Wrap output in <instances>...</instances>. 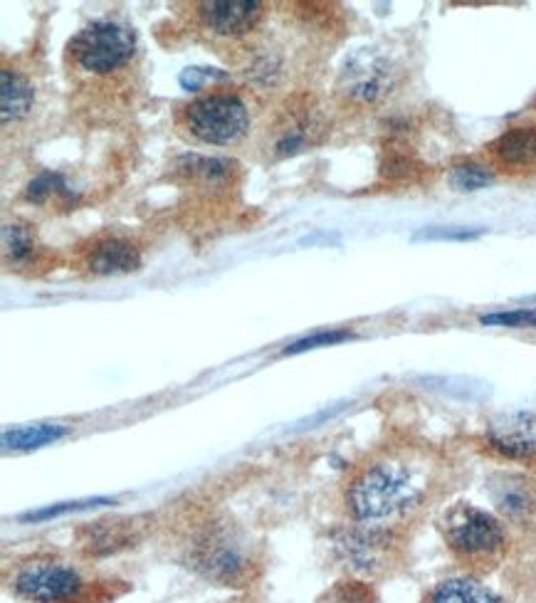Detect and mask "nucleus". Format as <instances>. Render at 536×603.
Wrapping results in <instances>:
<instances>
[{
    "mask_svg": "<svg viewBox=\"0 0 536 603\" xmlns=\"http://www.w3.org/2000/svg\"><path fill=\"white\" fill-rule=\"evenodd\" d=\"M433 490L430 465L413 450H393L361 465L344 490V505L356 524L401 522L423 510Z\"/></svg>",
    "mask_w": 536,
    "mask_h": 603,
    "instance_id": "f257e3e1",
    "label": "nucleus"
},
{
    "mask_svg": "<svg viewBox=\"0 0 536 603\" xmlns=\"http://www.w3.org/2000/svg\"><path fill=\"white\" fill-rule=\"evenodd\" d=\"M183 559L218 586H248L260 574V549L240 524L208 517L188 532Z\"/></svg>",
    "mask_w": 536,
    "mask_h": 603,
    "instance_id": "f03ea898",
    "label": "nucleus"
},
{
    "mask_svg": "<svg viewBox=\"0 0 536 603\" xmlns=\"http://www.w3.org/2000/svg\"><path fill=\"white\" fill-rule=\"evenodd\" d=\"M448 549L462 566L472 571H492L507 557V529L495 515L480 507L457 502L440 519Z\"/></svg>",
    "mask_w": 536,
    "mask_h": 603,
    "instance_id": "7ed1b4c3",
    "label": "nucleus"
},
{
    "mask_svg": "<svg viewBox=\"0 0 536 603\" xmlns=\"http://www.w3.org/2000/svg\"><path fill=\"white\" fill-rule=\"evenodd\" d=\"M176 124L201 144L230 146L250 131V112L235 92H208L183 104Z\"/></svg>",
    "mask_w": 536,
    "mask_h": 603,
    "instance_id": "20e7f679",
    "label": "nucleus"
},
{
    "mask_svg": "<svg viewBox=\"0 0 536 603\" xmlns=\"http://www.w3.org/2000/svg\"><path fill=\"white\" fill-rule=\"evenodd\" d=\"M67 50L82 72L107 77L129 65L136 52V35L114 20H94L70 40Z\"/></svg>",
    "mask_w": 536,
    "mask_h": 603,
    "instance_id": "39448f33",
    "label": "nucleus"
},
{
    "mask_svg": "<svg viewBox=\"0 0 536 603\" xmlns=\"http://www.w3.org/2000/svg\"><path fill=\"white\" fill-rule=\"evenodd\" d=\"M398 87V67L378 47H361L346 57L336 92L351 107H376Z\"/></svg>",
    "mask_w": 536,
    "mask_h": 603,
    "instance_id": "423d86ee",
    "label": "nucleus"
},
{
    "mask_svg": "<svg viewBox=\"0 0 536 603\" xmlns=\"http://www.w3.org/2000/svg\"><path fill=\"white\" fill-rule=\"evenodd\" d=\"M15 594L33 603H80L87 581L67 561L55 557H33L15 569Z\"/></svg>",
    "mask_w": 536,
    "mask_h": 603,
    "instance_id": "0eeeda50",
    "label": "nucleus"
},
{
    "mask_svg": "<svg viewBox=\"0 0 536 603\" xmlns=\"http://www.w3.org/2000/svg\"><path fill=\"white\" fill-rule=\"evenodd\" d=\"M336 552L356 574H388L401 561V542L393 529L378 524H356L336 539Z\"/></svg>",
    "mask_w": 536,
    "mask_h": 603,
    "instance_id": "6e6552de",
    "label": "nucleus"
},
{
    "mask_svg": "<svg viewBox=\"0 0 536 603\" xmlns=\"http://www.w3.org/2000/svg\"><path fill=\"white\" fill-rule=\"evenodd\" d=\"M324 131H327V124H324L322 112L314 107L312 99L287 104L267 131V136H270L267 154L272 161L292 159V156L319 144L324 139Z\"/></svg>",
    "mask_w": 536,
    "mask_h": 603,
    "instance_id": "1a4fd4ad",
    "label": "nucleus"
},
{
    "mask_svg": "<svg viewBox=\"0 0 536 603\" xmlns=\"http://www.w3.org/2000/svg\"><path fill=\"white\" fill-rule=\"evenodd\" d=\"M487 487L499 515L517 527L536 529V475L495 473Z\"/></svg>",
    "mask_w": 536,
    "mask_h": 603,
    "instance_id": "9d476101",
    "label": "nucleus"
},
{
    "mask_svg": "<svg viewBox=\"0 0 536 603\" xmlns=\"http://www.w3.org/2000/svg\"><path fill=\"white\" fill-rule=\"evenodd\" d=\"M265 5L260 0H210L198 5L203 28L218 38H243L257 28Z\"/></svg>",
    "mask_w": 536,
    "mask_h": 603,
    "instance_id": "9b49d317",
    "label": "nucleus"
},
{
    "mask_svg": "<svg viewBox=\"0 0 536 603\" xmlns=\"http://www.w3.org/2000/svg\"><path fill=\"white\" fill-rule=\"evenodd\" d=\"M487 443L507 460H536V423L529 413H507L487 428Z\"/></svg>",
    "mask_w": 536,
    "mask_h": 603,
    "instance_id": "f8f14e48",
    "label": "nucleus"
},
{
    "mask_svg": "<svg viewBox=\"0 0 536 603\" xmlns=\"http://www.w3.org/2000/svg\"><path fill=\"white\" fill-rule=\"evenodd\" d=\"M84 270L92 275H126V272H136L141 267V253L131 240L117 238V235H107L99 238L84 250L82 255Z\"/></svg>",
    "mask_w": 536,
    "mask_h": 603,
    "instance_id": "ddd939ff",
    "label": "nucleus"
},
{
    "mask_svg": "<svg viewBox=\"0 0 536 603\" xmlns=\"http://www.w3.org/2000/svg\"><path fill=\"white\" fill-rule=\"evenodd\" d=\"M134 529L131 519H102L80 529V547L89 557H107L134 542Z\"/></svg>",
    "mask_w": 536,
    "mask_h": 603,
    "instance_id": "4468645a",
    "label": "nucleus"
},
{
    "mask_svg": "<svg viewBox=\"0 0 536 603\" xmlns=\"http://www.w3.org/2000/svg\"><path fill=\"white\" fill-rule=\"evenodd\" d=\"M487 149L504 169H532L536 166V127L507 129Z\"/></svg>",
    "mask_w": 536,
    "mask_h": 603,
    "instance_id": "2eb2a0df",
    "label": "nucleus"
},
{
    "mask_svg": "<svg viewBox=\"0 0 536 603\" xmlns=\"http://www.w3.org/2000/svg\"><path fill=\"white\" fill-rule=\"evenodd\" d=\"M0 97H3L0 117H3V124L8 127L10 122H18V119L28 117L35 104V89L28 82V77L20 75L18 70L3 67V70H0Z\"/></svg>",
    "mask_w": 536,
    "mask_h": 603,
    "instance_id": "dca6fc26",
    "label": "nucleus"
},
{
    "mask_svg": "<svg viewBox=\"0 0 536 603\" xmlns=\"http://www.w3.org/2000/svg\"><path fill=\"white\" fill-rule=\"evenodd\" d=\"M425 603H504L492 589L475 579H445L430 591Z\"/></svg>",
    "mask_w": 536,
    "mask_h": 603,
    "instance_id": "f3484780",
    "label": "nucleus"
},
{
    "mask_svg": "<svg viewBox=\"0 0 536 603\" xmlns=\"http://www.w3.org/2000/svg\"><path fill=\"white\" fill-rule=\"evenodd\" d=\"M70 433L65 426H25V428H13V431L3 433V448L5 450H35L42 445H50L55 440L65 438Z\"/></svg>",
    "mask_w": 536,
    "mask_h": 603,
    "instance_id": "a211bd4d",
    "label": "nucleus"
},
{
    "mask_svg": "<svg viewBox=\"0 0 536 603\" xmlns=\"http://www.w3.org/2000/svg\"><path fill=\"white\" fill-rule=\"evenodd\" d=\"M38 243H35V235L30 233L25 225L10 223L3 228V253L5 260L10 265H25V262L33 260Z\"/></svg>",
    "mask_w": 536,
    "mask_h": 603,
    "instance_id": "6ab92c4d",
    "label": "nucleus"
},
{
    "mask_svg": "<svg viewBox=\"0 0 536 603\" xmlns=\"http://www.w3.org/2000/svg\"><path fill=\"white\" fill-rule=\"evenodd\" d=\"M25 198H28L30 203H38V206L47 203L50 198H62V201H70L72 188L67 186V181L62 173L42 171L28 183V188H25Z\"/></svg>",
    "mask_w": 536,
    "mask_h": 603,
    "instance_id": "aec40b11",
    "label": "nucleus"
},
{
    "mask_svg": "<svg viewBox=\"0 0 536 603\" xmlns=\"http://www.w3.org/2000/svg\"><path fill=\"white\" fill-rule=\"evenodd\" d=\"M492 181H495V173L475 164V161H462L450 171V183H453L455 191H480V188L490 186Z\"/></svg>",
    "mask_w": 536,
    "mask_h": 603,
    "instance_id": "412c9836",
    "label": "nucleus"
},
{
    "mask_svg": "<svg viewBox=\"0 0 536 603\" xmlns=\"http://www.w3.org/2000/svg\"><path fill=\"white\" fill-rule=\"evenodd\" d=\"M319 603H376V591L364 581H339Z\"/></svg>",
    "mask_w": 536,
    "mask_h": 603,
    "instance_id": "4be33fe9",
    "label": "nucleus"
},
{
    "mask_svg": "<svg viewBox=\"0 0 536 603\" xmlns=\"http://www.w3.org/2000/svg\"><path fill=\"white\" fill-rule=\"evenodd\" d=\"M480 324L485 327H509V329H532L536 327V307L509 309V312L482 314Z\"/></svg>",
    "mask_w": 536,
    "mask_h": 603,
    "instance_id": "5701e85b",
    "label": "nucleus"
},
{
    "mask_svg": "<svg viewBox=\"0 0 536 603\" xmlns=\"http://www.w3.org/2000/svg\"><path fill=\"white\" fill-rule=\"evenodd\" d=\"M99 505H114V500H107V497H94V500H82V502H60V505H50V507H42V510L28 512V515H23V522H45V519L50 517L67 515V512L89 510V507H99Z\"/></svg>",
    "mask_w": 536,
    "mask_h": 603,
    "instance_id": "b1692460",
    "label": "nucleus"
},
{
    "mask_svg": "<svg viewBox=\"0 0 536 603\" xmlns=\"http://www.w3.org/2000/svg\"><path fill=\"white\" fill-rule=\"evenodd\" d=\"M354 334L346 332V329H329V332H317L312 334V337H304L299 339V342L289 344L285 349V354H302V351H309V349H319V346H331V344H339V342H346V339H351Z\"/></svg>",
    "mask_w": 536,
    "mask_h": 603,
    "instance_id": "393cba45",
    "label": "nucleus"
},
{
    "mask_svg": "<svg viewBox=\"0 0 536 603\" xmlns=\"http://www.w3.org/2000/svg\"><path fill=\"white\" fill-rule=\"evenodd\" d=\"M213 80H228V75L220 70H213V67H188L181 75V87L188 89V92H196V89H203Z\"/></svg>",
    "mask_w": 536,
    "mask_h": 603,
    "instance_id": "a878e982",
    "label": "nucleus"
},
{
    "mask_svg": "<svg viewBox=\"0 0 536 603\" xmlns=\"http://www.w3.org/2000/svg\"><path fill=\"white\" fill-rule=\"evenodd\" d=\"M477 235H482V230H467V228H430V230H420L418 235H415V240H470L477 238Z\"/></svg>",
    "mask_w": 536,
    "mask_h": 603,
    "instance_id": "bb28decb",
    "label": "nucleus"
}]
</instances>
